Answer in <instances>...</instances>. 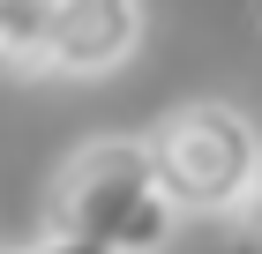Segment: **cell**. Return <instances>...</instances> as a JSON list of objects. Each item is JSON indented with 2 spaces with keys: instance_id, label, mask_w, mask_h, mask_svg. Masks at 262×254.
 Segmentation results:
<instances>
[{
  "instance_id": "1",
  "label": "cell",
  "mask_w": 262,
  "mask_h": 254,
  "mask_svg": "<svg viewBox=\"0 0 262 254\" xmlns=\"http://www.w3.org/2000/svg\"><path fill=\"white\" fill-rule=\"evenodd\" d=\"M180 232V210L165 202L150 142L98 135L68 150V165L45 187V239H75L98 254H158Z\"/></svg>"
},
{
  "instance_id": "2",
  "label": "cell",
  "mask_w": 262,
  "mask_h": 254,
  "mask_svg": "<svg viewBox=\"0 0 262 254\" xmlns=\"http://www.w3.org/2000/svg\"><path fill=\"white\" fill-rule=\"evenodd\" d=\"M150 165H158V187L180 217H217L232 224L240 202L255 195L262 179V127L225 98H187L150 127Z\"/></svg>"
},
{
  "instance_id": "3",
  "label": "cell",
  "mask_w": 262,
  "mask_h": 254,
  "mask_svg": "<svg viewBox=\"0 0 262 254\" xmlns=\"http://www.w3.org/2000/svg\"><path fill=\"white\" fill-rule=\"evenodd\" d=\"M150 30V8L142 0H60V22H53V53H45V75L90 82L127 67Z\"/></svg>"
},
{
  "instance_id": "4",
  "label": "cell",
  "mask_w": 262,
  "mask_h": 254,
  "mask_svg": "<svg viewBox=\"0 0 262 254\" xmlns=\"http://www.w3.org/2000/svg\"><path fill=\"white\" fill-rule=\"evenodd\" d=\"M53 22H60V0H0V67L38 75L53 53Z\"/></svg>"
},
{
  "instance_id": "5",
  "label": "cell",
  "mask_w": 262,
  "mask_h": 254,
  "mask_svg": "<svg viewBox=\"0 0 262 254\" xmlns=\"http://www.w3.org/2000/svg\"><path fill=\"white\" fill-rule=\"evenodd\" d=\"M225 254H262V179H255V195L240 202V217H232V247Z\"/></svg>"
},
{
  "instance_id": "6",
  "label": "cell",
  "mask_w": 262,
  "mask_h": 254,
  "mask_svg": "<svg viewBox=\"0 0 262 254\" xmlns=\"http://www.w3.org/2000/svg\"><path fill=\"white\" fill-rule=\"evenodd\" d=\"M8 254H98V247H75V239H38V247H8Z\"/></svg>"
}]
</instances>
